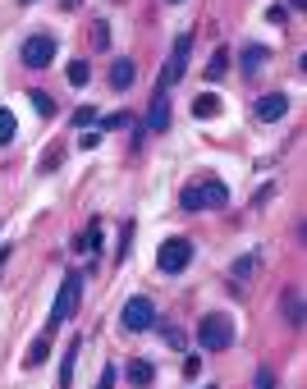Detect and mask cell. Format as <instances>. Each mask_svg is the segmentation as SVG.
<instances>
[{"instance_id": "6da1fadb", "label": "cell", "mask_w": 307, "mask_h": 389, "mask_svg": "<svg viewBox=\"0 0 307 389\" xmlns=\"http://www.w3.org/2000/svg\"><path fill=\"white\" fill-rule=\"evenodd\" d=\"M197 344H202V353H225V348L234 344V320H229L225 311H207V316L197 320Z\"/></svg>"}, {"instance_id": "7a4b0ae2", "label": "cell", "mask_w": 307, "mask_h": 389, "mask_svg": "<svg viewBox=\"0 0 307 389\" xmlns=\"http://www.w3.org/2000/svg\"><path fill=\"white\" fill-rule=\"evenodd\" d=\"M79 303H83V275H79V270H69V275H64V284H60V294H55V307H51V325H46V335H51V330H60L64 320L79 316Z\"/></svg>"}, {"instance_id": "3957f363", "label": "cell", "mask_w": 307, "mask_h": 389, "mask_svg": "<svg viewBox=\"0 0 307 389\" xmlns=\"http://www.w3.org/2000/svg\"><path fill=\"white\" fill-rule=\"evenodd\" d=\"M188 261H193V243H188L184 233H175V238H166V243H161L156 266L166 270V275H179V270H188Z\"/></svg>"}, {"instance_id": "277c9868", "label": "cell", "mask_w": 307, "mask_h": 389, "mask_svg": "<svg viewBox=\"0 0 307 389\" xmlns=\"http://www.w3.org/2000/svg\"><path fill=\"white\" fill-rule=\"evenodd\" d=\"M18 60H23L28 69H46V64L55 60V37L51 33H33L23 42V51H18Z\"/></svg>"}, {"instance_id": "5b68a950", "label": "cell", "mask_w": 307, "mask_h": 389, "mask_svg": "<svg viewBox=\"0 0 307 389\" xmlns=\"http://www.w3.org/2000/svg\"><path fill=\"white\" fill-rule=\"evenodd\" d=\"M124 330H133V335H142V330H151L156 325V307H151V298H129V303H124Z\"/></svg>"}, {"instance_id": "8992f818", "label": "cell", "mask_w": 307, "mask_h": 389, "mask_svg": "<svg viewBox=\"0 0 307 389\" xmlns=\"http://www.w3.org/2000/svg\"><path fill=\"white\" fill-rule=\"evenodd\" d=\"M188 51H193V37L179 33V37H175V51H170V60H166V69H161V87H170V83H179V78H184Z\"/></svg>"}, {"instance_id": "52a82bcc", "label": "cell", "mask_w": 307, "mask_h": 389, "mask_svg": "<svg viewBox=\"0 0 307 389\" xmlns=\"http://www.w3.org/2000/svg\"><path fill=\"white\" fill-rule=\"evenodd\" d=\"M284 115H289V96H284V92L257 96V120H262V124H275V120H284Z\"/></svg>"}, {"instance_id": "ba28073f", "label": "cell", "mask_w": 307, "mask_h": 389, "mask_svg": "<svg viewBox=\"0 0 307 389\" xmlns=\"http://www.w3.org/2000/svg\"><path fill=\"white\" fill-rule=\"evenodd\" d=\"M147 129L151 133H170V87H161L151 96V110H147Z\"/></svg>"}, {"instance_id": "9c48e42d", "label": "cell", "mask_w": 307, "mask_h": 389, "mask_svg": "<svg viewBox=\"0 0 307 389\" xmlns=\"http://www.w3.org/2000/svg\"><path fill=\"white\" fill-rule=\"evenodd\" d=\"M197 197H202V211H220L229 202V188L220 179H197Z\"/></svg>"}, {"instance_id": "30bf717a", "label": "cell", "mask_w": 307, "mask_h": 389, "mask_svg": "<svg viewBox=\"0 0 307 389\" xmlns=\"http://www.w3.org/2000/svg\"><path fill=\"white\" fill-rule=\"evenodd\" d=\"M105 78H110V87H115V92H129V87H133V78H138V64H133V60H115Z\"/></svg>"}, {"instance_id": "8fae6325", "label": "cell", "mask_w": 307, "mask_h": 389, "mask_svg": "<svg viewBox=\"0 0 307 389\" xmlns=\"http://www.w3.org/2000/svg\"><path fill=\"white\" fill-rule=\"evenodd\" d=\"M280 311H284V320L289 325H303V294H299V284H289L280 294Z\"/></svg>"}, {"instance_id": "7c38bea8", "label": "cell", "mask_w": 307, "mask_h": 389, "mask_svg": "<svg viewBox=\"0 0 307 389\" xmlns=\"http://www.w3.org/2000/svg\"><path fill=\"white\" fill-rule=\"evenodd\" d=\"M79 353H83V344L74 339V344L64 348V362H60V389H69V385H74V362H79Z\"/></svg>"}, {"instance_id": "4fadbf2b", "label": "cell", "mask_w": 307, "mask_h": 389, "mask_svg": "<svg viewBox=\"0 0 307 389\" xmlns=\"http://www.w3.org/2000/svg\"><path fill=\"white\" fill-rule=\"evenodd\" d=\"M193 115H197V120H216V115H220V96L202 92V96L193 101Z\"/></svg>"}, {"instance_id": "5bb4252c", "label": "cell", "mask_w": 307, "mask_h": 389, "mask_svg": "<svg viewBox=\"0 0 307 389\" xmlns=\"http://www.w3.org/2000/svg\"><path fill=\"white\" fill-rule=\"evenodd\" d=\"M266 55H271V51H266V46H248V51H243V74L253 78V74H257V69H262V64H266Z\"/></svg>"}, {"instance_id": "9a60e30c", "label": "cell", "mask_w": 307, "mask_h": 389, "mask_svg": "<svg viewBox=\"0 0 307 389\" xmlns=\"http://www.w3.org/2000/svg\"><path fill=\"white\" fill-rule=\"evenodd\" d=\"M74 248H79V252H101V220H92L88 233H83V238L74 243Z\"/></svg>"}, {"instance_id": "2e32d148", "label": "cell", "mask_w": 307, "mask_h": 389, "mask_svg": "<svg viewBox=\"0 0 307 389\" xmlns=\"http://www.w3.org/2000/svg\"><path fill=\"white\" fill-rule=\"evenodd\" d=\"M64 78H69L74 87H88V78H92V64H88V60H69V69H64Z\"/></svg>"}, {"instance_id": "e0dca14e", "label": "cell", "mask_w": 307, "mask_h": 389, "mask_svg": "<svg viewBox=\"0 0 307 389\" xmlns=\"http://www.w3.org/2000/svg\"><path fill=\"white\" fill-rule=\"evenodd\" d=\"M151 376H156V371H151V362H142V357H138V362H129V381L138 385V389H147Z\"/></svg>"}, {"instance_id": "ac0fdd59", "label": "cell", "mask_w": 307, "mask_h": 389, "mask_svg": "<svg viewBox=\"0 0 307 389\" xmlns=\"http://www.w3.org/2000/svg\"><path fill=\"white\" fill-rule=\"evenodd\" d=\"M225 74H229V51L220 46V51L211 55V64H207V78H225Z\"/></svg>"}, {"instance_id": "d6986e66", "label": "cell", "mask_w": 307, "mask_h": 389, "mask_svg": "<svg viewBox=\"0 0 307 389\" xmlns=\"http://www.w3.org/2000/svg\"><path fill=\"white\" fill-rule=\"evenodd\" d=\"M64 165V147L55 142V147H46V156H42V174H55Z\"/></svg>"}, {"instance_id": "ffe728a7", "label": "cell", "mask_w": 307, "mask_h": 389, "mask_svg": "<svg viewBox=\"0 0 307 389\" xmlns=\"http://www.w3.org/2000/svg\"><path fill=\"white\" fill-rule=\"evenodd\" d=\"M14 133H18V124H14V115L5 110V105H0V147H5V142H14Z\"/></svg>"}, {"instance_id": "44dd1931", "label": "cell", "mask_w": 307, "mask_h": 389, "mask_svg": "<svg viewBox=\"0 0 307 389\" xmlns=\"http://www.w3.org/2000/svg\"><path fill=\"white\" fill-rule=\"evenodd\" d=\"M46 353H51V348H46V335H42V339H37V344H33V348H28V357H23V366H42V362H46Z\"/></svg>"}, {"instance_id": "7402d4cb", "label": "cell", "mask_w": 307, "mask_h": 389, "mask_svg": "<svg viewBox=\"0 0 307 389\" xmlns=\"http://www.w3.org/2000/svg\"><path fill=\"white\" fill-rule=\"evenodd\" d=\"M179 207H184V211H202V197H197V183H188V188L179 192Z\"/></svg>"}, {"instance_id": "603a6c76", "label": "cell", "mask_w": 307, "mask_h": 389, "mask_svg": "<svg viewBox=\"0 0 307 389\" xmlns=\"http://www.w3.org/2000/svg\"><path fill=\"white\" fill-rule=\"evenodd\" d=\"M253 389H275V371H271V366H257V376H253Z\"/></svg>"}, {"instance_id": "cb8c5ba5", "label": "cell", "mask_w": 307, "mask_h": 389, "mask_svg": "<svg viewBox=\"0 0 307 389\" xmlns=\"http://www.w3.org/2000/svg\"><path fill=\"white\" fill-rule=\"evenodd\" d=\"M74 124H79V129H92V124H97V110H92V105H79V110H74Z\"/></svg>"}, {"instance_id": "d4e9b609", "label": "cell", "mask_w": 307, "mask_h": 389, "mask_svg": "<svg viewBox=\"0 0 307 389\" xmlns=\"http://www.w3.org/2000/svg\"><path fill=\"white\" fill-rule=\"evenodd\" d=\"M28 96H33L37 115H55V101H51V96H46V92H28Z\"/></svg>"}, {"instance_id": "484cf974", "label": "cell", "mask_w": 307, "mask_h": 389, "mask_svg": "<svg viewBox=\"0 0 307 389\" xmlns=\"http://www.w3.org/2000/svg\"><path fill=\"white\" fill-rule=\"evenodd\" d=\"M266 18H271L275 28H284V23H289V5H271V9H266Z\"/></svg>"}, {"instance_id": "4316f807", "label": "cell", "mask_w": 307, "mask_h": 389, "mask_svg": "<svg viewBox=\"0 0 307 389\" xmlns=\"http://www.w3.org/2000/svg\"><path fill=\"white\" fill-rule=\"evenodd\" d=\"M161 339H166L170 348H184V330H179V325H166V330H161Z\"/></svg>"}, {"instance_id": "83f0119b", "label": "cell", "mask_w": 307, "mask_h": 389, "mask_svg": "<svg viewBox=\"0 0 307 389\" xmlns=\"http://www.w3.org/2000/svg\"><path fill=\"white\" fill-rule=\"evenodd\" d=\"M129 243H133V220H124V233H120V252H115V257H129Z\"/></svg>"}, {"instance_id": "f1b7e54d", "label": "cell", "mask_w": 307, "mask_h": 389, "mask_svg": "<svg viewBox=\"0 0 307 389\" xmlns=\"http://www.w3.org/2000/svg\"><path fill=\"white\" fill-rule=\"evenodd\" d=\"M92 46H97V51H105V46H110V28H105V23L92 28Z\"/></svg>"}, {"instance_id": "f546056e", "label": "cell", "mask_w": 307, "mask_h": 389, "mask_svg": "<svg viewBox=\"0 0 307 389\" xmlns=\"http://www.w3.org/2000/svg\"><path fill=\"white\" fill-rule=\"evenodd\" d=\"M197 371H202V353H188V357H184V376H188V381H193Z\"/></svg>"}, {"instance_id": "4dcf8cb0", "label": "cell", "mask_w": 307, "mask_h": 389, "mask_svg": "<svg viewBox=\"0 0 307 389\" xmlns=\"http://www.w3.org/2000/svg\"><path fill=\"white\" fill-rule=\"evenodd\" d=\"M248 275H253V257H238L234 261V279H248Z\"/></svg>"}, {"instance_id": "1f68e13d", "label": "cell", "mask_w": 307, "mask_h": 389, "mask_svg": "<svg viewBox=\"0 0 307 389\" xmlns=\"http://www.w3.org/2000/svg\"><path fill=\"white\" fill-rule=\"evenodd\" d=\"M97 142H101V129H97V133H83V142H79V147H83V151H92Z\"/></svg>"}, {"instance_id": "d6a6232c", "label": "cell", "mask_w": 307, "mask_h": 389, "mask_svg": "<svg viewBox=\"0 0 307 389\" xmlns=\"http://www.w3.org/2000/svg\"><path fill=\"white\" fill-rule=\"evenodd\" d=\"M97 389H115V366H105V371H101V385Z\"/></svg>"}, {"instance_id": "836d02e7", "label": "cell", "mask_w": 307, "mask_h": 389, "mask_svg": "<svg viewBox=\"0 0 307 389\" xmlns=\"http://www.w3.org/2000/svg\"><path fill=\"white\" fill-rule=\"evenodd\" d=\"M60 5H64V9H79V5H83V0H60Z\"/></svg>"}, {"instance_id": "e575fe53", "label": "cell", "mask_w": 307, "mask_h": 389, "mask_svg": "<svg viewBox=\"0 0 307 389\" xmlns=\"http://www.w3.org/2000/svg\"><path fill=\"white\" fill-rule=\"evenodd\" d=\"M5 261H9V248H0V270H5Z\"/></svg>"}, {"instance_id": "d590c367", "label": "cell", "mask_w": 307, "mask_h": 389, "mask_svg": "<svg viewBox=\"0 0 307 389\" xmlns=\"http://www.w3.org/2000/svg\"><path fill=\"white\" fill-rule=\"evenodd\" d=\"M289 5H294V9H303V5H307V0H289Z\"/></svg>"}, {"instance_id": "8d00e7d4", "label": "cell", "mask_w": 307, "mask_h": 389, "mask_svg": "<svg viewBox=\"0 0 307 389\" xmlns=\"http://www.w3.org/2000/svg\"><path fill=\"white\" fill-rule=\"evenodd\" d=\"M170 5H179V0H170Z\"/></svg>"}, {"instance_id": "74e56055", "label": "cell", "mask_w": 307, "mask_h": 389, "mask_svg": "<svg viewBox=\"0 0 307 389\" xmlns=\"http://www.w3.org/2000/svg\"><path fill=\"white\" fill-rule=\"evenodd\" d=\"M23 5H33V0H23Z\"/></svg>"}, {"instance_id": "f35d334b", "label": "cell", "mask_w": 307, "mask_h": 389, "mask_svg": "<svg viewBox=\"0 0 307 389\" xmlns=\"http://www.w3.org/2000/svg\"><path fill=\"white\" fill-rule=\"evenodd\" d=\"M207 389H216V385H207Z\"/></svg>"}]
</instances>
